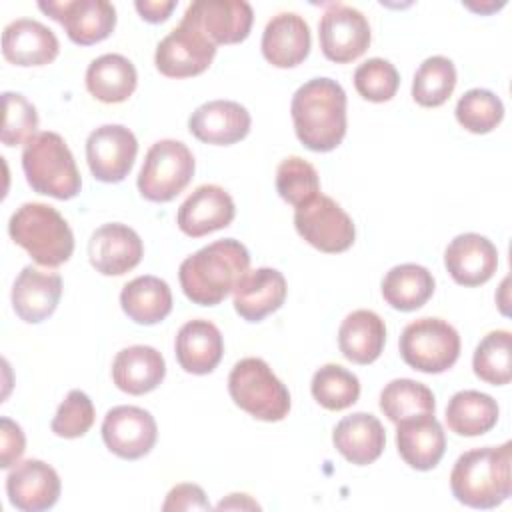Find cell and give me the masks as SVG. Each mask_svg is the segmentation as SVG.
<instances>
[{
    "mask_svg": "<svg viewBox=\"0 0 512 512\" xmlns=\"http://www.w3.org/2000/svg\"><path fill=\"white\" fill-rule=\"evenodd\" d=\"M24 450H26V438L22 428L14 420L2 416L0 418V466L12 468L14 464H18Z\"/></svg>",
    "mask_w": 512,
    "mask_h": 512,
    "instance_id": "cell-43",
    "label": "cell"
},
{
    "mask_svg": "<svg viewBox=\"0 0 512 512\" xmlns=\"http://www.w3.org/2000/svg\"><path fill=\"white\" fill-rule=\"evenodd\" d=\"M38 8L60 22L68 38L80 46L102 42L116 26V8L106 0L38 2Z\"/></svg>",
    "mask_w": 512,
    "mask_h": 512,
    "instance_id": "cell-14",
    "label": "cell"
},
{
    "mask_svg": "<svg viewBox=\"0 0 512 512\" xmlns=\"http://www.w3.org/2000/svg\"><path fill=\"white\" fill-rule=\"evenodd\" d=\"M22 170L30 188L44 196L70 200L82 188L74 156L56 132H38L24 144Z\"/></svg>",
    "mask_w": 512,
    "mask_h": 512,
    "instance_id": "cell-5",
    "label": "cell"
},
{
    "mask_svg": "<svg viewBox=\"0 0 512 512\" xmlns=\"http://www.w3.org/2000/svg\"><path fill=\"white\" fill-rule=\"evenodd\" d=\"M194 156L180 140H158L146 152L138 174V190L150 202H170L194 176Z\"/></svg>",
    "mask_w": 512,
    "mask_h": 512,
    "instance_id": "cell-8",
    "label": "cell"
},
{
    "mask_svg": "<svg viewBox=\"0 0 512 512\" xmlns=\"http://www.w3.org/2000/svg\"><path fill=\"white\" fill-rule=\"evenodd\" d=\"M136 82V68L122 54H102L94 58L86 70L88 92L104 104L128 100L136 90Z\"/></svg>",
    "mask_w": 512,
    "mask_h": 512,
    "instance_id": "cell-30",
    "label": "cell"
},
{
    "mask_svg": "<svg viewBox=\"0 0 512 512\" xmlns=\"http://www.w3.org/2000/svg\"><path fill=\"white\" fill-rule=\"evenodd\" d=\"M254 12L244 0H196L182 22L200 30L212 44H238L248 38Z\"/></svg>",
    "mask_w": 512,
    "mask_h": 512,
    "instance_id": "cell-13",
    "label": "cell"
},
{
    "mask_svg": "<svg viewBox=\"0 0 512 512\" xmlns=\"http://www.w3.org/2000/svg\"><path fill=\"white\" fill-rule=\"evenodd\" d=\"M294 226L310 246L328 254L348 250L356 238L352 218L324 194H316L296 208Z\"/></svg>",
    "mask_w": 512,
    "mask_h": 512,
    "instance_id": "cell-9",
    "label": "cell"
},
{
    "mask_svg": "<svg viewBox=\"0 0 512 512\" xmlns=\"http://www.w3.org/2000/svg\"><path fill=\"white\" fill-rule=\"evenodd\" d=\"M380 410L390 422L398 424L406 418L434 414L436 400L426 384L410 378H396L380 392Z\"/></svg>",
    "mask_w": 512,
    "mask_h": 512,
    "instance_id": "cell-34",
    "label": "cell"
},
{
    "mask_svg": "<svg viewBox=\"0 0 512 512\" xmlns=\"http://www.w3.org/2000/svg\"><path fill=\"white\" fill-rule=\"evenodd\" d=\"M214 56L216 44L200 30L180 20V24L158 42L154 64L158 72L168 78H190L202 74Z\"/></svg>",
    "mask_w": 512,
    "mask_h": 512,
    "instance_id": "cell-12",
    "label": "cell"
},
{
    "mask_svg": "<svg viewBox=\"0 0 512 512\" xmlns=\"http://www.w3.org/2000/svg\"><path fill=\"white\" fill-rule=\"evenodd\" d=\"M294 132L312 152L334 150L346 134V92L332 78H312L292 96Z\"/></svg>",
    "mask_w": 512,
    "mask_h": 512,
    "instance_id": "cell-1",
    "label": "cell"
},
{
    "mask_svg": "<svg viewBox=\"0 0 512 512\" xmlns=\"http://www.w3.org/2000/svg\"><path fill=\"white\" fill-rule=\"evenodd\" d=\"M512 444L474 448L458 456L450 472L454 498L470 508L490 510L512 494Z\"/></svg>",
    "mask_w": 512,
    "mask_h": 512,
    "instance_id": "cell-3",
    "label": "cell"
},
{
    "mask_svg": "<svg viewBox=\"0 0 512 512\" xmlns=\"http://www.w3.org/2000/svg\"><path fill=\"white\" fill-rule=\"evenodd\" d=\"M498 404L478 390L456 392L446 406V424L458 436H482L498 422Z\"/></svg>",
    "mask_w": 512,
    "mask_h": 512,
    "instance_id": "cell-32",
    "label": "cell"
},
{
    "mask_svg": "<svg viewBox=\"0 0 512 512\" xmlns=\"http://www.w3.org/2000/svg\"><path fill=\"white\" fill-rule=\"evenodd\" d=\"M166 376L164 356L144 344L122 348L112 362V380L118 390L140 396L158 388Z\"/></svg>",
    "mask_w": 512,
    "mask_h": 512,
    "instance_id": "cell-28",
    "label": "cell"
},
{
    "mask_svg": "<svg viewBox=\"0 0 512 512\" xmlns=\"http://www.w3.org/2000/svg\"><path fill=\"white\" fill-rule=\"evenodd\" d=\"M144 244L136 230L126 224L110 222L92 232L88 258L96 272L104 276H122L142 260Z\"/></svg>",
    "mask_w": 512,
    "mask_h": 512,
    "instance_id": "cell-17",
    "label": "cell"
},
{
    "mask_svg": "<svg viewBox=\"0 0 512 512\" xmlns=\"http://www.w3.org/2000/svg\"><path fill=\"white\" fill-rule=\"evenodd\" d=\"M250 112L234 100H210L188 118V130L206 144L230 146L250 132Z\"/></svg>",
    "mask_w": 512,
    "mask_h": 512,
    "instance_id": "cell-20",
    "label": "cell"
},
{
    "mask_svg": "<svg viewBox=\"0 0 512 512\" xmlns=\"http://www.w3.org/2000/svg\"><path fill=\"white\" fill-rule=\"evenodd\" d=\"M444 266L460 286H480L488 282L498 268V250L482 234H458L444 252Z\"/></svg>",
    "mask_w": 512,
    "mask_h": 512,
    "instance_id": "cell-19",
    "label": "cell"
},
{
    "mask_svg": "<svg viewBox=\"0 0 512 512\" xmlns=\"http://www.w3.org/2000/svg\"><path fill=\"white\" fill-rule=\"evenodd\" d=\"M94 404L82 390H70L52 418V432L60 438H80L94 424Z\"/></svg>",
    "mask_w": 512,
    "mask_h": 512,
    "instance_id": "cell-42",
    "label": "cell"
},
{
    "mask_svg": "<svg viewBox=\"0 0 512 512\" xmlns=\"http://www.w3.org/2000/svg\"><path fill=\"white\" fill-rule=\"evenodd\" d=\"M310 52L308 22L296 12L272 16L262 32V54L276 68H294Z\"/></svg>",
    "mask_w": 512,
    "mask_h": 512,
    "instance_id": "cell-25",
    "label": "cell"
},
{
    "mask_svg": "<svg viewBox=\"0 0 512 512\" xmlns=\"http://www.w3.org/2000/svg\"><path fill=\"white\" fill-rule=\"evenodd\" d=\"M218 510H230V508H248V510H260V504H256L248 494H230L226 500L218 502Z\"/></svg>",
    "mask_w": 512,
    "mask_h": 512,
    "instance_id": "cell-46",
    "label": "cell"
},
{
    "mask_svg": "<svg viewBox=\"0 0 512 512\" xmlns=\"http://www.w3.org/2000/svg\"><path fill=\"white\" fill-rule=\"evenodd\" d=\"M386 324L372 310L350 312L338 328V348L354 364H372L384 350Z\"/></svg>",
    "mask_w": 512,
    "mask_h": 512,
    "instance_id": "cell-29",
    "label": "cell"
},
{
    "mask_svg": "<svg viewBox=\"0 0 512 512\" xmlns=\"http://www.w3.org/2000/svg\"><path fill=\"white\" fill-rule=\"evenodd\" d=\"M434 294V276L420 264H398L382 280L386 304L400 312H412L424 306Z\"/></svg>",
    "mask_w": 512,
    "mask_h": 512,
    "instance_id": "cell-33",
    "label": "cell"
},
{
    "mask_svg": "<svg viewBox=\"0 0 512 512\" xmlns=\"http://www.w3.org/2000/svg\"><path fill=\"white\" fill-rule=\"evenodd\" d=\"M210 502L206 498V492L198 486V484H178L174 486L168 496L166 502L162 504L164 512H176V510H210Z\"/></svg>",
    "mask_w": 512,
    "mask_h": 512,
    "instance_id": "cell-44",
    "label": "cell"
},
{
    "mask_svg": "<svg viewBox=\"0 0 512 512\" xmlns=\"http://www.w3.org/2000/svg\"><path fill=\"white\" fill-rule=\"evenodd\" d=\"M228 392L238 408L262 422H280L290 412V392L262 358H242L228 376Z\"/></svg>",
    "mask_w": 512,
    "mask_h": 512,
    "instance_id": "cell-6",
    "label": "cell"
},
{
    "mask_svg": "<svg viewBox=\"0 0 512 512\" xmlns=\"http://www.w3.org/2000/svg\"><path fill=\"white\" fill-rule=\"evenodd\" d=\"M58 472L36 458L18 462L6 476V494L14 508L22 512H42L60 498Z\"/></svg>",
    "mask_w": 512,
    "mask_h": 512,
    "instance_id": "cell-16",
    "label": "cell"
},
{
    "mask_svg": "<svg viewBox=\"0 0 512 512\" xmlns=\"http://www.w3.org/2000/svg\"><path fill=\"white\" fill-rule=\"evenodd\" d=\"M314 400L326 410L350 408L360 396L358 376L340 364L320 366L310 382Z\"/></svg>",
    "mask_w": 512,
    "mask_h": 512,
    "instance_id": "cell-36",
    "label": "cell"
},
{
    "mask_svg": "<svg viewBox=\"0 0 512 512\" xmlns=\"http://www.w3.org/2000/svg\"><path fill=\"white\" fill-rule=\"evenodd\" d=\"M138 140L122 124H104L86 138V160L92 176L106 184L122 182L136 160Z\"/></svg>",
    "mask_w": 512,
    "mask_h": 512,
    "instance_id": "cell-11",
    "label": "cell"
},
{
    "mask_svg": "<svg viewBox=\"0 0 512 512\" xmlns=\"http://www.w3.org/2000/svg\"><path fill=\"white\" fill-rule=\"evenodd\" d=\"M120 306L136 324H158L172 310V292L168 282L158 276H138L122 288Z\"/></svg>",
    "mask_w": 512,
    "mask_h": 512,
    "instance_id": "cell-31",
    "label": "cell"
},
{
    "mask_svg": "<svg viewBox=\"0 0 512 512\" xmlns=\"http://www.w3.org/2000/svg\"><path fill=\"white\" fill-rule=\"evenodd\" d=\"M332 442L348 462L366 466L380 458L386 446V432L374 414L354 412L336 424Z\"/></svg>",
    "mask_w": 512,
    "mask_h": 512,
    "instance_id": "cell-27",
    "label": "cell"
},
{
    "mask_svg": "<svg viewBox=\"0 0 512 512\" xmlns=\"http://www.w3.org/2000/svg\"><path fill=\"white\" fill-rule=\"evenodd\" d=\"M250 266V254L240 240H216L182 260L180 286L188 300L200 306L220 304Z\"/></svg>",
    "mask_w": 512,
    "mask_h": 512,
    "instance_id": "cell-2",
    "label": "cell"
},
{
    "mask_svg": "<svg viewBox=\"0 0 512 512\" xmlns=\"http://www.w3.org/2000/svg\"><path fill=\"white\" fill-rule=\"evenodd\" d=\"M454 112L464 130L472 134H488L502 122L504 104L494 92L486 88H472L460 96Z\"/></svg>",
    "mask_w": 512,
    "mask_h": 512,
    "instance_id": "cell-38",
    "label": "cell"
},
{
    "mask_svg": "<svg viewBox=\"0 0 512 512\" xmlns=\"http://www.w3.org/2000/svg\"><path fill=\"white\" fill-rule=\"evenodd\" d=\"M60 52L56 34L38 20L18 18L2 32V54L16 66H44Z\"/></svg>",
    "mask_w": 512,
    "mask_h": 512,
    "instance_id": "cell-23",
    "label": "cell"
},
{
    "mask_svg": "<svg viewBox=\"0 0 512 512\" xmlns=\"http://www.w3.org/2000/svg\"><path fill=\"white\" fill-rule=\"evenodd\" d=\"M176 360L188 374H210L222 360L224 340L216 324L204 318L188 320L176 334Z\"/></svg>",
    "mask_w": 512,
    "mask_h": 512,
    "instance_id": "cell-26",
    "label": "cell"
},
{
    "mask_svg": "<svg viewBox=\"0 0 512 512\" xmlns=\"http://www.w3.org/2000/svg\"><path fill=\"white\" fill-rule=\"evenodd\" d=\"M402 360L426 374H440L452 368L460 356V336L442 318H418L410 322L398 340Z\"/></svg>",
    "mask_w": 512,
    "mask_h": 512,
    "instance_id": "cell-7",
    "label": "cell"
},
{
    "mask_svg": "<svg viewBox=\"0 0 512 512\" xmlns=\"http://www.w3.org/2000/svg\"><path fill=\"white\" fill-rule=\"evenodd\" d=\"M318 40L328 60L336 64L352 62L370 46L372 32L368 18L348 4H330L320 18Z\"/></svg>",
    "mask_w": 512,
    "mask_h": 512,
    "instance_id": "cell-10",
    "label": "cell"
},
{
    "mask_svg": "<svg viewBox=\"0 0 512 512\" xmlns=\"http://www.w3.org/2000/svg\"><path fill=\"white\" fill-rule=\"evenodd\" d=\"M134 6L142 16V20L150 24H160L176 8V2L174 0H138Z\"/></svg>",
    "mask_w": 512,
    "mask_h": 512,
    "instance_id": "cell-45",
    "label": "cell"
},
{
    "mask_svg": "<svg viewBox=\"0 0 512 512\" xmlns=\"http://www.w3.org/2000/svg\"><path fill=\"white\" fill-rule=\"evenodd\" d=\"M510 344H512V336L508 330L488 332L474 350V358H472L474 374L492 386L508 384L512 378Z\"/></svg>",
    "mask_w": 512,
    "mask_h": 512,
    "instance_id": "cell-37",
    "label": "cell"
},
{
    "mask_svg": "<svg viewBox=\"0 0 512 512\" xmlns=\"http://www.w3.org/2000/svg\"><path fill=\"white\" fill-rule=\"evenodd\" d=\"M400 86V74L392 62L384 58H370L354 72L356 92L370 102H388Z\"/></svg>",
    "mask_w": 512,
    "mask_h": 512,
    "instance_id": "cell-40",
    "label": "cell"
},
{
    "mask_svg": "<svg viewBox=\"0 0 512 512\" xmlns=\"http://www.w3.org/2000/svg\"><path fill=\"white\" fill-rule=\"evenodd\" d=\"M62 296V278L56 272L24 266L12 286V308L28 324L46 320Z\"/></svg>",
    "mask_w": 512,
    "mask_h": 512,
    "instance_id": "cell-22",
    "label": "cell"
},
{
    "mask_svg": "<svg viewBox=\"0 0 512 512\" xmlns=\"http://www.w3.org/2000/svg\"><path fill=\"white\" fill-rule=\"evenodd\" d=\"M276 190L282 200L298 208L320 194L318 172L300 156L284 158L276 170Z\"/></svg>",
    "mask_w": 512,
    "mask_h": 512,
    "instance_id": "cell-39",
    "label": "cell"
},
{
    "mask_svg": "<svg viewBox=\"0 0 512 512\" xmlns=\"http://www.w3.org/2000/svg\"><path fill=\"white\" fill-rule=\"evenodd\" d=\"M8 234L34 262L56 268L70 260L74 234L64 216L42 202H26L10 216Z\"/></svg>",
    "mask_w": 512,
    "mask_h": 512,
    "instance_id": "cell-4",
    "label": "cell"
},
{
    "mask_svg": "<svg viewBox=\"0 0 512 512\" xmlns=\"http://www.w3.org/2000/svg\"><path fill=\"white\" fill-rule=\"evenodd\" d=\"M158 438L154 416L138 406H114L102 422V440L106 448L124 458L138 460L146 456Z\"/></svg>",
    "mask_w": 512,
    "mask_h": 512,
    "instance_id": "cell-15",
    "label": "cell"
},
{
    "mask_svg": "<svg viewBox=\"0 0 512 512\" xmlns=\"http://www.w3.org/2000/svg\"><path fill=\"white\" fill-rule=\"evenodd\" d=\"M286 290V278L276 268L246 270L232 290L234 310L246 322H260L284 304Z\"/></svg>",
    "mask_w": 512,
    "mask_h": 512,
    "instance_id": "cell-21",
    "label": "cell"
},
{
    "mask_svg": "<svg viewBox=\"0 0 512 512\" xmlns=\"http://www.w3.org/2000/svg\"><path fill=\"white\" fill-rule=\"evenodd\" d=\"M2 104H4V122H2L0 140L4 146L26 144L34 134H38L36 132L38 112L26 96L18 92H4Z\"/></svg>",
    "mask_w": 512,
    "mask_h": 512,
    "instance_id": "cell-41",
    "label": "cell"
},
{
    "mask_svg": "<svg viewBox=\"0 0 512 512\" xmlns=\"http://www.w3.org/2000/svg\"><path fill=\"white\" fill-rule=\"evenodd\" d=\"M396 446L414 470H432L444 456L446 434L434 414H422L396 424Z\"/></svg>",
    "mask_w": 512,
    "mask_h": 512,
    "instance_id": "cell-24",
    "label": "cell"
},
{
    "mask_svg": "<svg viewBox=\"0 0 512 512\" xmlns=\"http://www.w3.org/2000/svg\"><path fill=\"white\" fill-rule=\"evenodd\" d=\"M234 214V200L222 186L202 184L180 204L176 222L186 236L200 238L230 226Z\"/></svg>",
    "mask_w": 512,
    "mask_h": 512,
    "instance_id": "cell-18",
    "label": "cell"
},
{
    "mask_svg": "<svg viewBox=\"0 0 512 512\" xmlns=\"http://www.w3.org/2000/svg\"><path fill=\"white\" fill-rule=\"evenodd\" d=\"M456 88V68L446 56L426 58L412 80V98L424 108L442 106Z\"/></svg>",
    "mask_w": 512,
    "mask_h": 512,
    "instance_id": "cell-35",
    "label": "cell"
}]
</instances>
